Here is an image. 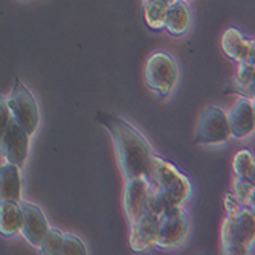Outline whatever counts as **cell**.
<instances>
[{"mask_svg": "<svg viewBox=\"0 0 255 255\" xmlns=\"http://www.w3.org/2000/svg\"><path fill=\"white\" fill-rule=\"evenodd\" d=\"M98 121L112 136L118 167L124 179L144 176L148 180L154 153L145 136L130 123L109 113H100Z\"/></svg>", "mask_w": 255, "mask_h": 255, "instance_id": "6da1fadb", "label": "cell"}, {"mask_svg": "<svg viewBox=\"0 0 255 255\" xmlns=\"http://www.w3.org/2000/svg\"><path fill=\"white\" fill-rule=\"evenodd\" d=\"M191 196V183L171 162L153 156L150 179H148V200L147 206L156 214L165 208L182 206Z\"/></svg>", "mask_w": 255, "mask_h": 255, "instance_id": "7a4b0ae2", "label": "cell"}, {"mask_svg": "<svg viewBox=\"0 0 255 255\" xmlns=\"http://www.w3.org/2000/svg\"><path fill=\"white\" fill-rule=\"evenodd\" d=\"M225 210L226 219L222 226V252L229 255L254 254V208L240 203L229 193L225 197Z\"/></svg>", "mask_w": 255, "mask_h": 255, "instance_id": "3957f363", "label": "cell"}, {"mask_svg": "<svg viewBox=\"0 0 255 255\" xmlns=\"http://www.w3.org/2000/svg\"><path fill=\"white\" fill-rule=\"evenodd\" d=\"M6 104L14 123L32 136L40 123V110L35 97L18 78L14 80L11 92L6 97Z\"/></svg>", "mask_w": 255, "mask_h": 255, "instance_id": "277c9868", "label": "cell"}, {"mask_svg": "<svg viewBox=\"0 0 255 255\" xmlns=\"http://www.w3.org/2000/svg\"><path fill=\"white\" fill-rule=\"evenodd\" d=\"M145 84L160 97H168L177 81V66L167 52H154L145 63Z\"/></svg>", "mask_w": 255, "mask_h": 255, "instance_id": "5b68a950", "label": "cell"}, {"mask_svg": "<svg viewBox=\"0 0 255 255\" xmlns=\"http://www.w3.org/2000/svg\"><path fill=\"white\" fill-rule=\"evenodd\" d=\"M229 137L231 130L228 126L226 113L216 106H206L197 118L194 142L214 145L226 142Z\"/></svg>", "mask_w": 255, "mask_h": 255, "instance_id": "8992f818", "label": "cell"}, {"mask_svg": "<svg viewBox=\"0 0 255 255\" xmlns=\"http://www.w3.org/2000/svg\"><path fill=\"white\" fill-rule=\"evenodd\" d=\"M188 234V216L182 206L165 208L159 214V229L156 246L174 248L179 246Z\"/></svg>", "mask_w": 255, "mask_h": 255, "instance_id": "52a82bcc", "label": "cell"}, {"mask_svg": "<svg viewBox=\"0 0 255 255\" xmlns=\"http://www.w3.org/2000/svg\"><path fill=\"white\" fill-rule=\"evenodd\" d=\"M159 229V214L147 206L130 223V248L134 252H142L156 245Z\"/></svg>", "mask_w": 255, "mask_h": 255, "instance_id": "ba28073f", "label": "cell"}, {"mask_svg": "<svg viewBox=\"0 0 255 255\" xmlns=\"http://www.w3.org/2000/svg\"><path fill=\"white\" fill-rule=\"evenodd\" d=\"M29 139L31 136L18 124H15L14 120H11L2 137V142H0V156H3L6 162H11V164L21 168L28 159Z\"/></svg>", "mask_w": 255, "mask_h": 255, "instance_id": "9c48e42d", "label": "cell"}, {"mask_svg": "<svg viewBox=\"0 0 255 255\" xmlns=\"http://www.w3.org/2000/svg\"><path fill=\"white\" fill-rule=\"evenodd\" d=\"M148 200V180L144 176L126 179L123 205L128 223H131L147 208Z\"/></svg>", "mask_w": 255, "mask_h": 255, "instance_id": "30bf717a", "label": "cell"}, {"mask_svg": "<svg viewBox=\"0 0 255 255\" xmlns=\"http://www.w3.org/2000/svg\"><path fill=\"white\" fill-rule=\"evenodd\" d=\"M18 203H20L21 214H23L20 233L28 240V243L38 248L41 239L46 234V231L49 229V223L37 205L25 202V200H20Z\"/></svg>", "mask_w": 255, "mask_h": 255, "instance_id": "8fae6325", "label": "cell"}, {"mask_svg": "<svg viewBox=\"0 0 255 255\" xmlns=\"http://www.w3.org/2000/svg\"><path fill=\"white\" fill-rule=\"evenodd\" d=\"M255 107H254V100L242 97L236 101L226 115L228 126L231 130V136L236 137H246L251 133H254L255 128Z\"/></svg>", "mask_w": 255, "mask_h": 255, "instance_id": "7c38bea8", "label": "cell"}, {"mask_svg": "<svg viewBox=\"0 0 255 255\" xmlns=\"http://www.w3.org/2000/svg\"><path fill=\"white\" fill-rule=\"evenodd\" d=\"M222 51L233 61L254 63V38H246L236 28H228L222 35Z\"/></svg>", "mask_w": 255, "mask_h": 255, "instance_id": "4fadbf2b", "label": "cell"}, {"mask_svg": "<svg viewBox=\"0 0 255 255\" xmlns=\"http://www.w3.org/2000/svg\"><path fill=\"white\" fill-rule=\"evenodd\" d=\"M17 165L6 162L0 167V202L21 200V174Z\"/></svg>", "mask_w": 255, "mask_h": 255, "instance_id": "5bb4252c", "label": "cell"}, {"mask_svg": "<svg viewBox=\"0 0 255 255\" xmlns=\"http://www.w3.org/2000/svg\"><path fill=\"white\" fill-rule=\"evenodd\" d=\"M21 220L23 214L18 202H0V234L3 237H12L18 234Z\"/></svg>", "mask_w": 255, "mask_h": 255, "instance_id": "9a60e30c", "label": "cell"}, {"mask_svg": "<svg viewBox=\"0 0 255 255\" xmlns=\"http://www.w3.org/2000/svg\"><path fill=\"white\" fill-rule=\"evenodd\" d=\"M190 20H191V15H190L187 5H185L182 0H176V2L171 3L167 9L165 28L171 35L180 37L188 31Z\"/></svg>", "mask_w": 255, "mask_h": 255, "instance_id": "2e32d148", "label": "cell"}, {"mask_svg": "<svg viewBox=\"0 0 255 255\" xmlns=\"http://www.w3.org/2000/svg\"><path fill=\"white\" fill-rule=\"evenodd\" d=\"M168 3L164 0H147L144 2V17L148 28L151 29H164L165 28V14L168 9Z\"/></svg>", "mask_w": 255, "mask_h": 255, "instance_id": "e0dca14e", "label": "cell"}, {"mask_svg": "<svg viewBox=\"0 0 255 255\" xmlns=\"http://www.w3.org/2000/svg\"><path fill=\"white\" fill-rule=\"evenodd\" d=\"M254 63H239V69L234 78V86L239 92L254 100Z\"/></svg>", "mask_w": 255, "mask_h": 255, "instance_id": "ac0fdd59", "label": "cell"}, {"mask_svg": "<svg viewBox=\"0 0 255 255\" xmlns=\"http://www.w3.org/2000/svg\"><path fill=\"white\" fill-rule=\"evenodd\" d=\"M63 240H64V233H61L57 228H51L46 231L44 237L40 242V251L46 255H55L61 254L63 249Z\"/></svg>", "mask_w": 255, "mask_h": 255, "instance_id": "d6986e66", "label": "cell"}, {"mask_svg": "<svg viewBox=\"0 0 255 255\" xmlns=\"http://www.w3.org/2000/svg\"><path fill=\"white\" fill-rule=\"evenodd\" d=\"M254 191H255L254 180L236 176L234 183H233V193L231 194H233L240 203L249 208H254Z\"/></svg>", "mask_w": 255, "mask_h": 255, "instance_id": "ffe728a7", "label": "cell"}, {"mask_svg": "<svg viewBox=\"0 0 255 255\" xmlns=\"http://www.w3.org/2000/svg\"><path fill=\"white\" fill-rule=\"evenodd\" d=\"M233 170L237 177H245L254 180V156L248 150H240L234 160H233Z\"/></svg>", "mask_w": 255, "mask_h": 255, "instance_id": "44dd1931", "label": "cell"}, {"mask_svg": "<svg viewBox=\"0 0 255 255\" xmlns=\"http://www.w3.org/2000/svg\"><path fill=\"white\" fill-rule=\"evenodd\" d=\"M61 254H66V255H86L87 254V248H86V245L77 236H74V234H64Z\"/></svg>", "mask_w": 255, "mask_h": 255, "instance_id": "7402d4cb", "label": "cell"}, {"mask_svg": "<svg viewBox=\"0 0 255 255\" xmlns=\"http://www.w3.org/2000/svg\"><path fill=\"white\" fill-rule=\"evenodd\" d=\"M11 120L12 118H11V112L6 104V98L0 97V142H2V137H3Z\"/></svg>", "mask_w": 255, "mask_h": 255, "instance_id": "603a6c76", "label": "cell"}, {"mask_svg": "<svg viewBox=\"0 0 255 255\" xmlns=\"http://www.w3.org/2000/svg\"><path fill=\"white\" fill-rule=\"evenodd\" d=\"M144 2H147V0H142V3H144ZM164 2H165V3H168V5H171V3H174V2H176V0H164Z\"/></svg>", "mask_w": 255, "mask_h": 255, "instance_id": "cb8c5ba5", "label": "cell"}]
</instances>
